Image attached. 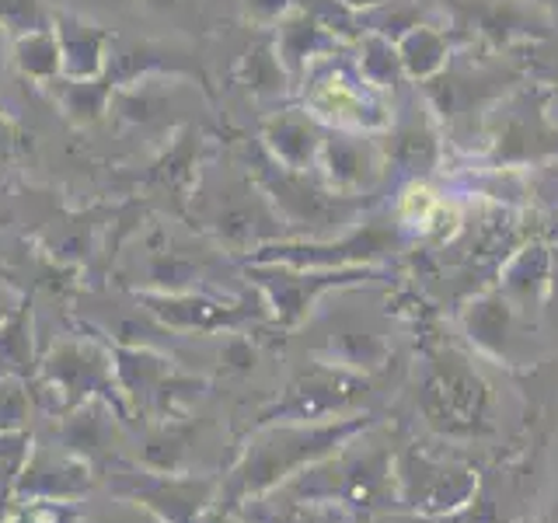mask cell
I'll return each instance as SVG.
<instances>
[{"mask_svg":"<svg viewBox=\"0 0 558 523\" xmlns=\"http://www.w3.org/2000/svg\"><path fill=\"white\" fill-rule=\"evenodd\" d=\"M49 25H52V8H46V0H0V28L11 39Z\"/></svg>","mask_w":558,"mask_h":523,"instance_id":"11","label":"cell"},{"mask_svg":"<svg viewBox=\"0 0 558 523\" xmlns=\"http://www.w3.org/2000/svg\"><path fill=\"white\" fill-rule=\"evenodd\" d=\"M244 8H248V17L258 25H269L276 28L283 17L296 8V0H244Z\"/></svg>","mask_w":558,"mask_h":523,"instance_id":"13","label":"cell"},{"mask_svg":"<svg viewBox=\"0 0 558 523\" xmlns=\"http://www.w3.org/2000/svg\"><path fill=\"white\" fill-rule=\"evenodd\" d=\"M304 109L322 122L345 133H380L391 126V109L377 87L363 81L356 66L336 60V52L314 60L304 70Z\"/></svg>","mask_w":558,"mask_h":523,"instance_id":"1","label":"cell"},{"mask_svg":"<svg viewBox=\"0 0 558 523\" xmlns=\"http://www.w3.org/2000/svg\"><path fill=\"white\" fill-rule=\"evenodd\" d=\"M0 314H4V307H0Z\"/></svg>","mask_w":558,"mask_h":523,"instance_id":"17","label":"cell"},{"mask_svg":"<svg viewBox=\"0 0 558 523\" xmlns=\"http://www.w3.org/2000/svg\"><path fill=\"white\" fill-rule=\"evenodd\" d=\"M57 98L66 119H74L77 126H95V122L112 109V95L116 84L109 74H101L95 81H57Z\"/></svg>","mask_w":558,"mask_h":523,"instance_id":"8","label":"cell"},{"mask_svg":"<svg viewBox=\"0 0 558 523\" xmlns=\"http://www.w3.org/2000/svg\"><path fill=\"white\" fill-rule=\"evenodd\" d=\"M356 70L366 84L377 87V92H388V87L405 74L398 60V49L391 46V39H384V35H366L356 57Z\"/></svg>","mask_w":558,"mask_h":523,"instance_id":"9","label":"cell"},{"mask_svg":"<svg viewBox=\"0 0 558 523\" xmlns=\"http://www.w3.org/2000/svg\"><path fill=\"white\" fill-rule=\"evenodd\" d=\"M322 144L325 130L307 109H283L262 122V147L269 150V161L283 171L307 174L311 168H318Z\"/></svg>","mask_w":558,"mask_h":523,"instance_id":"4","label":"cell"},{"mask_svg":"<svg viewBox=\"0 0 558 523\" xmlns=\"http://www.w3.org/2000/svg\"><path fill=\"white\" fill-rule=\"evenodd\" d=\"M8 60H11V35H8L4 28H0V81H4Z\"/></svg>","mask_w":558,"mask_h":523,"instance_id":"14","label":"cell"},{"mask_svg":"<svg viewBox=\"0 0 558 523\" xmlns=\"http://www.w3.org/2000/svg\"><path fill=\"white\" fill-rule=\"evenodd\" d=\"M11 63H14L17 74L35 81V84H57L63 77V63H60V42H57L52 25L14 35L11 39Z\"/></svg>","mask_w":558,"mask_h":523,"instance_id":"6","label":"cell"},{"mask_svg":"<svg viewBox=\"0 0 558 523\" xmlns=\"http://www.w3.org/2000/svg\"><path fill=\"white\" fill-rule=\"evenodd\" d=\"M339 4L353 11V8H377V4H384V0H339Z\"/></svg>","mask_w":558,"mask_h":523,"instance_id":"15","label":"cell"},{"mask_svg":"<svg viewBox=\"0 0 558 523\" xmlns=\"http://www.w3.org/2000/svg\"><path fill=\"white\" fill-rule=\"evenodd\" d=\"M241 81L248 84V92L258 98H276L287 92L290 74L287 66L279 63L276 46H258L255 52H248L241 63Z\"/></svg>","mask_w":558,"mask_h":523,"instance_id":"10","label":"cell"},{"mask_svg":"<svg viewBox=\"0 0 558 523\" xmlns=\"http://www.w3.org/2000/svg\"><path fill=\"white\" fill-rule=\"evenodd\" d=\"M276 57L279 63L287 66L290 77H304V70L325 57V52H331V46H336V35H331L325 25H318L307 11L293 8L283 22L276 25Z\"/></svg>","mask_w":558,"mask_h":523,"instance_id":"5","label":"cell"},{"mask_svg":"<svg viewBox=\"0 0 558 523\" xmlns=\"http://www.w3.org/2000/svg\"><path fill=\"white\" fill-rule=\"evenodd\" d=\"M395 157L401 165H409L412 171H429L433 157H436V144H433L429 130H418V126L401 130L395 139Z\"/></svg>","mask_w":558,"mask_h":523,"instance_id":"12","label":"cell"},{"mask_svg":"<svg viewBox=\"0 0 558 523\" xmlns=\"http://www.w3.org/2000/svg\"><path fill=\"white\" fill-rule=\"evenodd\" d=\"M144 4L150 11H168V8H174V0H144Z\"/></svg>","mask_w":558,"mask_h":523,"instance_id":"16","label":"cell"},{"mask_svg":"<svg viewBox=\"0 0 558 523\" xmlns=\"http://www.w3.org/2000/svg\"><path fill=\"white\" fill-rule=\"evenodd\" d=\"M318 168L325 174L328 192L336 196H360V192L374 188L384 174V154L377 150L374 139L363 133H325Z\"/></svg>","mask_w":558,"mask_h":523,"instance_id":"2","label":"cell"},{"mask_svg":"<svg viewBox=\"0 0 558 523\" xmlns=\"http://www.w3.org/2000/svg\"><path fill=\"white\" fill-rule=\"evenodd\" d=\"M52 32L60 42L63 81H95L109 70L116 42L98 22L70 8H52Z\"/></svg>","mask_w":558,"mask_h":523,"instance_id":"3","label":"cell"},{"mask_svg":"<svg viewBox=\"0 0 558 523\" xmlns=\"http://www.w3.org/2000/svg\"><path fill=\"white\" fill-rule=\"evenodd\" d=\"M395 49H398L401 70H405V77H412V81H429V77H436L447 66V57H450L447 39L436 28H429V25L409 28L395 42Z\"/></svg>","mask_w":558,"mask_h":523,"instance_id":"7","label":"cell"}]
</instances>
